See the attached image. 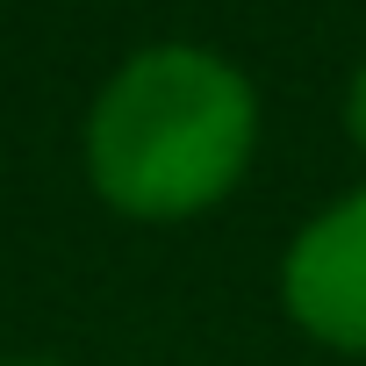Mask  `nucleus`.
I'll use <instances>...</instances> for the list:
<instances>
[{"label":"nucleus","mask_w":366,"mask_h":366,"mask_svg":"<svg viewBox=\"0 0 366 366\" xmlns=\"http://www.w3.org/2000/svg\"><path fill=\"white\" fill-rule=\"evenodd\" d=\"M287 309L345 345V352H366V187L345 194L330 216H316L295 252H287Z\"/></svg>","instance_id":"2"},{"label":"nucleus","mask_w":366,"mask_h":366,"mask_svg":"<svg viewBox=\"0 0 366 366\" xmlns=\"http://www.w3.org/2000/svg\"><path fill=\"white\" fill-rule=\"evenodd\" d=\"M252 129V86L223 58L187 44L144 51L115 72V86L94 108V187L129 216H194L244 172Z\"/></svg>","instance_id":"1"},{"label":"nucleus","mask_w":366,"mask_h":366,"mask_svg":"<svg viewBox=\"0 0 366 366\" xmlns=\"http://www.w3.org/2000/svg\"><path fill=\"white\" fill-rule=\"evenodd\" d=\"M345 122H352V137H359V151H366V65H359V79H352V101H345Z\"/></svg>","instance_id":"3"}]
</instances>
